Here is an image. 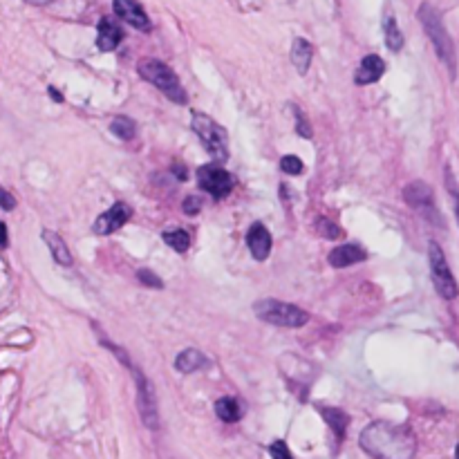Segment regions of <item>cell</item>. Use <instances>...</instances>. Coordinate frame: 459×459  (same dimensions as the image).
Instances as JSON below:
<instances>
[{"mask_svg":"<svg viewBox=\"0 0 459 459\" xmlns=\"http://www.w3.org/2000/svg\"><path fill=\"white\" fill-rule=\"evenodd\" d=\"M361 448L374 459H408L412 453V439L403 428L376 422L361 433Z\"/></svg>","mask_w":459,"mask_h":459,"instance_id":"6da1fadb","label":"cell"},{"mask_svg":"<svg viewBox=\"0 0 459 459\" xmlns=\"http://www.w3.org/2000/svg\"><path fill=\"white\" fill-rule=\"evenodd\" d=\"M137 72L142 78H146L148 83H153L157 90H162L171 101H175L179 106H184L188 101L177 74L166 63L157 61V58H144V61H139Z\"/></svg>","mask_w":459,"mask_h":459,"instance_id":"7a4b0ae2","label":"cell"},{"mask_svg":"<svg viewBox=\"0 0 459 459\" xmlns=\"http://www.w3.org/2000/svg\"><path fill=\"white\" fill-rule=\"evenodd\" d=\"M419 21H422L428 38L433 41L439 58H442V61L448 65L451 74H455V67H457V63H455V45H453L451 36H448V32H446V27L442 23V16H439V12H437L435 7H431V5H422V7H419Z\"/></svg>","mask_w":459,"mask_h":459,"instance_id":"3957f363","label":"cell"},{"mask_svg":"<svg viewBox=\"0 0 459 459\" xmlns=\"http://www.w3.org/2000/svg\"><path fill=\"white\" fill-rule=\"evenodd\" d=\"M253 312L260 321H265L269 325H276V327H303L309 321V314L303 312L301 307H296L292 303L276 301V298L258 301Z\"/></svg>","mask_w":459,"mask_h":459,"instance_id":"277c9868","label":"cell"},{"mask_svg":"<svg viewBox=\"0 0 459 459\" xmlns=\"http://www.w3.org/2000/svg\"><path fill=\"white\" fill-rule=\"evenodd\" d=\"M191 128L193 133L199 137L204 151L211 155L215 162H226L228 159V142H226V131L219 124H215L211 117L202 112H193L191 117Z\"/></svg>","mask_w":459,"mask_h":459,"instance_id":"5b68a950","label":"cell"},{"mask_svg":"<svg viewBox=\"0 0 459 459\" xmlns=\"http://www.w3.org/2000/svg\"><path fill=\"white\" fill-rule=\"evenodd\" d=\"M428 260H431V276H433L437 294L446 298V301L457 298V294H459L457 281L451 272V267H448V262H446L442 247H439L437 242H431V249H428Z\"/></svg>","mask_w":459,"mask_h":459,"instance_id":"8992f818","label":"cell"},{"mask_svg":"<svg viewBox=\"0 0 459 459\" xmlns=\"http://www.w3.org/2000/svg\"><path fill=\"white\" fill-rule=\"evenodd\" d=\"M128 370L133 372L135 376V383H137V408H139V415H142V422L155 431L159 426V410H157V397H155V387L153 383L148 381V376L137 370L135 365H131Z\"/></svg>","mask_w":459,"mask_h":459,"instance_id":"52a82bcc","label":"cell"},{"mask_svg":"<svg viewBox=\"0 0 459 459\" xmlns=\"http://www.w3.org/2000/svg\"><path fill=\"white\" fill-rule=\"evenodd\" d=\"M197 184L204 193L213 197H226L233 188V177L219 166H202L197 171Z\"/></svg>","mask_w":459,"mask_h":459,"instance_id":"ba28073f","label":"cell"},{"mask_svg":"<svg viewBox=\"0 0 459 459\" xmlns=\"http://www.w3.org/2000/svg\"><path fill=\"white\" fill-rule=\"evenodd\" d=\"M403 197L406 202L412 208H417L424 217H431L435 222H439L437 208H435V197H433V188L424 184V182H412L403 188Z\"/></svg>","mask_w":459,"mask_h":459,"instance_id":"9c48e42d","label":"cell"},{"mask_svg":"<svg viewBox=\"0 0 459 459\" xmlns=\"http://www.w3.org/2000/svg\"><path fill=\"white\" fill-rule=\"evenodd\" d=\"M133 217V208H131V204H126V202H115L112 206L108 208L106 213H101L97 217V222H94V233L97 235H110V233H115V231H119L128 219Z\"/></svg>","mask_w":459,"mask_h":459,"instance_id":"30bf717a","label":"cell"},{"mask_svg":"<svg viewBox=\"0 0 459 459\" xmlns=\"http://www.w3.org/2000/svg\"><path fill=\"white\" fill-rule=\"evenodd\" d=\"M112 9L124 23H128L135 29H142V32H151L153 29L151 18H148L144 7L137 0H112Z\"/></svg>","mask_w":459,"mask_h":459,"instance_id":"8fae6325","label":"cell"},{"mask_svg":"<svg viewBox=\"0 0 459 459\" xmlns=\"http://www.w3.org/2000/svg\"><path fill=\"white\" fill-rule=\"evenodd\" d=\"M272 244H274L272 233L267 231V226L262 222H256V224L249 226L247 247H249V251H251V256L256 258V260H260V262L267 260L269 253H272Z\"/></svg>","mask_w":459,"mask_h":459,"instance_id":"7c38bea8","label":"cell"},{"mask_svg":"<svg viewBox=\"0 0 459 459\" xmlns=\"http://www.w3.org/2000/svg\"><path fill=\"white\" fill-rule=\"evenodd\" d=\"M122 41H124L122 25H119L112 16L101 18L97 27V47L101 49V52H115Z\"/></svg>","mask_w":459,"mask_h":459,"instance_id":"4fadbf2b","label":"cell"},{"mask_svg":"<svg viewBox=\"0 0 459 459\" xmlns=\"http://www.w3.org/2000/svg\"><path fill=\"white\" fill-rule=\"evenodd\" d=\"M383 72H385L383 58L376 54H370L363 58L361 65H358L356 74H354V83L356 85H370V83L378 81V78L383 76Z\"/></svg>","mask_w":459,"mask_h":459,"instance_id":"5bb4252c","label":"cell"},{"mask_svg":"<svg viewBox=\"0 0 459 459\" xmlns=\"http://www.w3.org/2000/svg\"><path fill=\"white\" fill-rule=\"evenodd\" d=\"M367 258L365 249L358 247V244H343V247H336L332 253L327 256V262L336 267V269H345L350 265H356V262H363Z\"/></svg>","mask_w":459,"mask_h":459,"instance_id":"9a60e30c","label":"cell"},{"mask_svg":"<svg viewBox=\"0 0 459 459\" xmlns=\"http://www.w3.org/2000/svg\"><path fill=\"white\" fill-rule=\"evenodd\" d=\"M43 240H45V244L49 247V253H52V258L54 260L61 265V267H72V253H69V249H67V244L63 242V237L58 235V233H54V231H49V228H43Z\"/></svg>","mask_w":459,"mask_h":459,"instance_id":"2e32d148","label":"cell"},{"mask_svg":"<svg viewBox=\"0 0 459 459\" xmlns=\"http://www.w3.org/2000/svg\"><path fill=\"white\" fill-rule=\"evenodd\" d=\"M206 365H208V358L199 350H195V347H188V350H184L175 358V370L182 372V374H193V372L202 370V367H206Z\"/></svg>","mask_w":459,"mask_h":459,"instance_id":"e0dca14e","label":"cell"},{"mask_svg":"<svg viewBox=\"0 0 459 459\" xmlns=\"http://www.w3.org/2000/svg\"><path fill=\"white\" fill-rule=\"evenodd\" d=\"M312 56H314V47L305 38H296L294 45H292V61L296 65V69L301 74H305L309 69V63H312Z\"/></svg>","mask_w":459,"mask_h":459,"instance_id":"ac0fdd59","label":"cell"},{"mask_svg":"<svg viewBox=\"0 0 459 459\" xmlns=\"http://www.w3.org/2000/svg\"><path fill=\"white\" fill-rule=\"evenodd\" d=\"M215 415L222 419L226 424H235L242 419V406L237 399H231V397H222L215 401Z\"/></svg>","mask_w":459,"mask_h":459,"instance_id":"d6986e66","label":"cell"},{"mask_svg":"<svg viewBox=\"0 0 459 459\" xmlns=\"http://www.w3.org/2000/svg\"><path fill=\"white\" fill-rule=\"evenodd\" d=\"M321 415L327 422V426L338 435V439H343V435L347 431V424H350V417H347L343 410H338V408H321Z\"/></svg>","mask_w":459,"mask_h":459,"instance_id":"ffe728a7","label":"cell"},{"mask_svg":"<svg viewBox=\"0 0 459 459\" xmlns=\"http://www.w3.org/2000/svg\"><path fill=\"white\" fill-rule=\"evenodd\" d=\"M162 237H164V242L177 253H184V251H188V247H191V235H188L184 228H168V231H164Z\"/></svg>","mask_w":459,"mask_h":459,"instance_id":"44dd1931","label":"cell"},{"mask_svg":"<svg viewBox=\"0 0 459 459\" xmlns=\"http://www.w3.org/2000/svg\"><path fill=\"white\" fill-rule=\"evenodd\" d=\"M383 32H385V45L390 47L392 52H399V49L403 47V34H401V29H399L394 16H387V18H385Z\"/></svg>","mask_w":459,"mask_h":459,"instance_id":"7402d4cb","label":"cell"},{"mask_svg":"<svg viewBox=\"0 0 459 459\" xmlns=\"http://www.w3.org/2000/svg\"><path fill=\"white\" fill-rule=\"evenodd\" d=\"M110 131H112L119 139L128 142V139H133L137 135V124L131 117H115L112 124H110Z\"/></svg>","mask_w":459,"mask_h":459,"instance_id":"603a6c76","label":"cell"},{"mask_svg":"<svg viewBox=\"0 0 459 459\" xmlns=\"http://www.w3.org/2000/svg\"><path fill=\"white\" fill-rule=\"evenodd\" d=\"M318 233H321L323 237H327V240H336V237L343 235V228L338 224H334L332 219L323 217V219H318Z\"/></svg>","mask_w":459,"mask_h":459,"instance_id":"cb8c5ba5","label":"cell"},{"mask_svg":"<svg viewBox=\"0 0 459 459\" xmlns=\"http://www.w3.org/2000/svg\"><path fill=\"white\" fill-rule=\"evenodd\" d=\"M281 168L287 173V175H301L303 173V162L298 159L296 155H285L283 159H281Z\"/></svg>","mask_w":459,"mask_h":459,"instance_id":"d4e9b609","label":"cell"},{"mask_svg":"<svg viewBox=\"0 0 459 459\" xmlns=\"http://www.w3.org/2000/svg\"><path fill=\"white\" fill-rule=\"evenodd\" d=\"M137 278H139V281H142V285H146V287H153V289H162V287H164L162 278L155 276L151 269H139Z\"/></svg>","mask_w":459,"mask_h":459,"instance_id":"484cf974","label":"cell"},{"mask_svg":"<svg viewBox=\"0 0 459 459\" xmlns=\"http://www.w3.org/2000/svg\"><path fill=\"white\" fill-rule=\"evenodd\" d=\"M269 453H272L274 459H294L292 451H289V446L285 442H281V439L269 446Z\"/></svg>","mask_w":459,"mask_h":459,"instance_id":"4316f807","label":"cell"},{"mask_svg":"<svg viewBox=\"0 0 459 459\" xmlns=\"http://www.w3.org/2000/svg\"><path fill=\"white\" fill-rule=\"evenodd\" d=\"M294 115H296V131H298V135H303L305 139H309V137H312V128H309V124H307L305 112H301L298 108H294Z\"/></svg>","mask_w":459,"mask_h":459,"instance_id":"83f0119b","label":"cell"},{"mask_svg":"<svg viewBox=\"0 0 459 459\" xmlns=\"http://www.w3.org/2000/svg\"><path fill=\"white\" fill-rule=\"evenodd\" d=\"M182 208H184L186 215H197L199 208H202V197H199V195H186Z\"/></svg>","mask_w":459,"mask_h":459,"instance_id":"f1b7e54d","label":"cell"},{"mask_svg":"<svg viewBox=\"0 0 459 459\" xmlns=\"http://www.w3.org/2000/svg\"><path fill=\"white\" fill-rule=\"evenodd\" d=\"M0 206H3L5 211H12V208L16 206V199L9 195L7 191H0Z\"/></svg>","mask_w":459,"mask_h":459,"instance_id":"f546056e","label":"cell"},{"mask_svg":"<svg viewBox=\"0 0 459 459\" xmlns=\"http://www.w3.org/2000/svg\"><path fill=\"white\" fill-rule=\"evenodd\" d=\"M448 188H451V193H453V202H455V211H457V217H459V191L453 186V177H451V173H448Z\"/></svg>","mask_w":459,"mask_h":459,"instance_id":"4dcf8cb0","label":"cell"},{"mask_svg":"<svg viewBox=\"0 0 459 459\" xmlns=\"http://www.w3.org/2000/svg\"><path fill=\"white\" fill-rule=\"evenodd\" d=\"M9 244V235H7V226L5 222H0V249H5Z\"/></svg>","mask_w":459,"mask_h":459,"instance_id":"1f68e13d","label":"cell"},{"mask_svg":"<svg viewBox=\"0 0 459 459\" xmlns=\"http://www.w3.org/2000/svg\"><path fill=\"white\" fill-rule=\"evenodd\" d=\"M47 94H49V97H52V99H54V101H56V103H61V101H63V94H61V92H58V90H56V87H52V85H49V87H47Z\"/></svg>","mask_w":459,"mask_h":459,"instance_id":"d6a6232c","label":"cell"},{"mask_svg":"<svg viewBox=\"0 0 459 459\" xmlns=\"http://www.w3.org/2000/svg\"><path fill=\"white\" fill-rule=\"evenodd\" d=\"M173 173L179 175V179H188V173H186V168L182 164H173Z\"/></svg>","mask_w":459,"mask_h":459,"instance_id":"836d02e7","label":"cell"},{"mask_svg":"<svg viewBox=\"0 0 459 459\" xmlns=\"http://www.w3.org/2000/svg\"><path fill=\"white\" fill-rule=\"evenodd\" d=\"M25 3H29V5H49V3H54V0H25Z\"/></svg>","mask_w":459,"mask_h":459,"instance_id":"e575fe53","label":"cell"},{"mask_svg":"<svg viewBox=\"0 0 459 459\" xmlns=\"http://www.w3.org/2000/svg\"><path fill=\"white\" fill-rule=\"evenodd\" d=\"M455 457H457V459H459V446H457V453H455Z\"/></svg>","mask_w":459,"mask_h":459,"instance_id":"d590c367","label":"cell"}]
</instances>
